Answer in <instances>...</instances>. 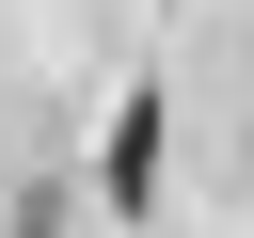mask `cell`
<instances>
[{"label": "cell", "mask_w": 254, "mask_h": 238, "mask_svg": "<svg viewBox=\"0 0 254 238\" xmlns=\"http://www.w3.org/2000/svg\"><path fill=\"white\" fill-rule=\"evenodd\" d=\"M95 175H111V206H159V95L111 111V159H95Z\"/></svg>", "instance_id": "6da1fadb"}]
</instances>
